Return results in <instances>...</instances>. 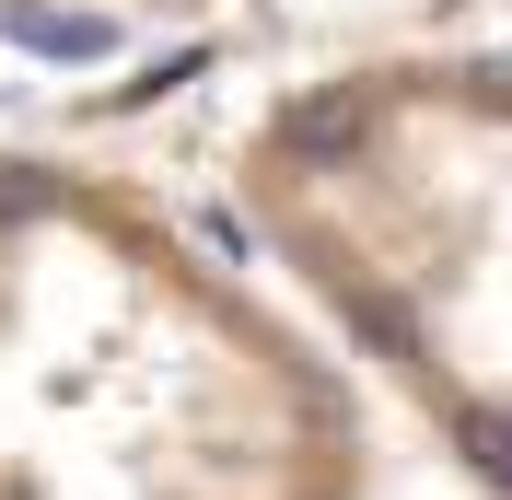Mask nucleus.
<instances>
[{"instance_id":"1","label":"nucleus","mask_w":512,"mask_h":500,"mask_svg":"<svg viewBox=\"0 0 512 500\" xmlns=\"http://www.w3.org/2000/svg\"><path fill=\"white\" fill-rule=\"evenodd\" d=\"M0 500H373V419L163 187L0 128Z\"/></svg>"},{"instance_id":"2","label":"nucleus","mask_w":512,"mask_h":500,"mask_svg":"<svg viewBox=\"0 0 512 500\" xmlns=\"http://www.w3.org/2000/svg\"><path fill=\"white\" fill-rule=\"evenodd\" d=\"M222 187L326 349L478 500H512V47L408 24L280 59L222 140Z\"/></svg>"},{"instance_id":"3","label":"nucleus","mask_w":512,"mask_h":500,"mask_svg":"<svg viewBox=\"0 0 512 500\" xmlns=\"http://www.w3.org/2000/svg\"><path fill=\"white\" fill-rule=\"evenodd\" d=\"M128 12H140V0H0V94L35 82V70H59L70 47H94Z\"/></svg>"}]
</instances>
